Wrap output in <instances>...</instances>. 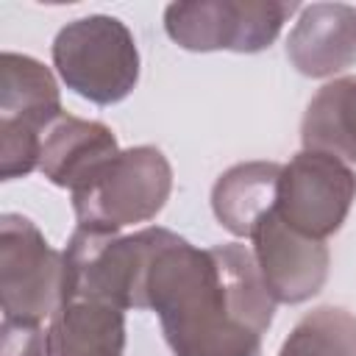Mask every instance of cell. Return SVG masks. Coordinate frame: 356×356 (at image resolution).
<instances>
[{"mask_svg": "<svg viewBox=\"0 0 356 356\" xmlns=\"http://www.w3.org/2000/svg\"><path fill=\"white\" fill-rule=\"evenodd\" d=\"M117 153L120 145L108 125L64 114L44 134L39 170L53 186L75 192Z\"/></svg>", "mask_w": 356, "mask_h": 356, "instance_id": "obj_11", "label": "cell"}, {"mask_svg": "<svg viewBox=\"0 0 356 356\" xmlns=\"http://www.w3.org/2000/svg\"><path fill=\"white\" fill-rule=\"evenodd\" d=\"M356 200V172L348 161L300 150L281 167L275 189V214L298 234L325 242L334 236Z\"/></svg>", "mask_w": 356, "mask_h": 356, "instance_id": "obj_8", "label": "cell"}, {"mask_svg": "<svg viewBox=\"0 0 356 356\" xmlns=\"http://www.w3.org/2000/svg\"><path fill=\"white\" fill-rule=\"evenodd\" d=\"M248 239L253 242L250 250L256 267L275 303L295 306L323 289L331 267V253L325 242L292 231L275 214V209L259 217Z\"/></svg>", "mask_w": 356, "mask_h": 356, "instance_id": "obj_9", "label": "cell"}, {"mask_svg": "<svg viewBox=\"0 0 356 356\" xmlns=\"http://www.w3.org/2000/svg\"><path fill=\"white\" fill-rule=\"evenodd\" d=\"M50 53L61 83L95 106H114L139 83L136 42L117 17L89 14L67 22Z\"/></svg>", "mask_w": 356, "mask_h": 356, "instance_id": "obj_3", "label": "cell"}, {"mask_svg": "<svg viewBox=\"0 0 356 356\" xmlns=\"http://www.w3.org/2000/svg\"><path fill=\"white\" fill-rule=\"evenodd\" d=\"M172 192V167L153 145H136L108 159L72 195L78 225L122 231L153 220Z\"/></svg>", "mask_w": 356, "mask_h": 356, "instance_id": "obj_4", "label": "cell"}, {"mask_svg": "<svg viewBox=\"0 0 356 356\" xmlns=\"http://www.w3.org/2000/svg\"><path fill=\"white\" fill-rule=\"evenodd\" d=\"M303 150L356 161V75L328 81L309 100L300 120Z\"/></svg>", "mask_w": 356, "mask_h": 356, "instance_id": "obj_14", "label": "cell"}, {"mask_svg": "<svg viewBox=\"0 0 356 356\" xmlns=\"http://www.w3.org/2000/svg\"><path fill=\"white\" fill-rule=\"evenodd\" d=\"M145 309L159 314L175 356H261L275 300L248 245L195 248L167 231L147 270Z\"/></svg>", "mask_w": 356, "mask_h": 356, "instance_id": "obj_1", "label": "cell"}, {"mask_svg": "<svg viewBox=\"0 0 356 356\" xmlns=\"http://www.w3.org/2000/svg\"><path fill=\"white\" fill-rule=\"evenodd\" d=\"M64 117L53 72L33 56H0V178L14 181L39 170L44 134Z\"/></svg>", "mask_w": 356, "mask_h": 356, "instance_id": "obj_5", "label": "cell"}, {"mask_svg": "<svg viewBox=\"0 0 356 356\" xmlns=\"http://www.w3.org/2000/svg\"><path fill=\"white\" fill-rule=\"evenodd\" d=\"M286 58L306 78H331L356 64V8L312 3L286 36Z\"/></svg>", "mask_w": 356, "mask_h": 356, "instance_id": "obj_10", "label": "cell"}, {"mask_svg": "<svg viewBox=\"0 0 356 356\" xmlns=\"http://www.w3.org/2000/svg\"><path fill=\"white\" fill-rule=\"evenodd\" d=\"M64 253L22 214L0 217V309L8 320L44 323L61 306Z\"/></svg>", "mask_w": 356, "mask_h": 356, "instance_id": "obj_7", "label": "cell"}, {"mask_svg": "<svg viewBox=\"0 0 356 356\" xmlns=\"http://www.w3.org/2000/svg\"><path fill=\"white\" fill-rule=\"evenodd\" d=\"M0 356H50L47 328L42 323L8 320L0 325Z\"/></svg>", "mask_w": 356, "mask_h": 356, "instance_id": "obj_16", "label": "cell"}, {"mask_svg": "<svg viewBox=\"0 0 356 356\" xmlns=\"http://www.w3.org/2000/svg\"><path fill=\"white\" fill-rule=\"evenodd\" d=\"M170 228L150 225L122 236L120 231H100L78 225L64 253V292L61 300L83 298L111 303L122 312L145 309V284L150 261Z\"/></svg>", "mask_w": 356, "mask_h": 356, "instance_id": "obj_2", "label": "cell"}, {"mask_svg": "<svg viewBox=\"0 0 356 356\" xmlns=\"http://www.w3.org/2000/svg\"><path fill=\"white\" fill-rule=\"evenodd\" d=\"M298 11V3L284 0H189L164 8L167 36L192 53H261L284 22Z\"/></svg>", "mask_w": 356, "mask_h": 356, "instance_id": "obj_6", "label": "cell"}, {"mask_svg": "<svg viewBox=\"0 0 356 356\" xmlns=\"http://www.w3.org/2000/svg\"><path fill=\"white\" fill-rule=\"evenodd\" d=\"M278 356H356V314L342 306H317L303 314Z\"/></svg>", "mask_w": 356, "mask_h": 356, "instance_id": "obj_15", "label": "cell"}, {"mask_svg": "<svg viewBox=\"0 0 356 356\" xmlns=\"http://www.w3.org/2000/svg\"><path fill=\"white\" fill-rule=\"evenodd\" d=\"M281 167L278 161H242L214 181L211 211L228 234L250 236L259 217L275 206Z\"/></svg>", "mask_w": 356, "mask_h": 356, "instance_id": "obj_13", "label": "cell"}, {"mask_svg": "<svg viewBox=\"0 0 356 356\" xmlns=\"http://www.w3.org/2000/svg\"><path fill=\"white\" fill-rule=\"evenodd\" d=\"M50 356H122L125 312L100 300H61L47 323Z\"/></svg>", "mask_w": 356, "mask_h": 356, "instance_id": "obj_12", "label": "cell"}]
</instances>
